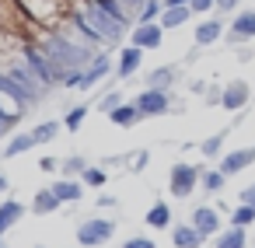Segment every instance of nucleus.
<instances>
[{
  "mask_svg": "<svg viewBox=\"0 0 255 248\" xmlns=\"http://www.w3.org/2000/svg\"><path fill=\"white\" fill-rule=\"evenodd\" d=\"M18 4L25 7L28 18H35L39 25H46V28H53V32L63 28L70 14H77V11L67 7V0H18Z\"/></svg>",
  "mask_w": 255,
  "mask_h": 248,
  "instance_id": "nucleus-1",
  "label": "nucleus"
},
{
  "mask_svg": "<svg viewBox=\"0 0 255 248\" xmlns=\"http://www.w3.org/2000/svg\"><path fill=\"white\" fill-rule=\"evenodd\" d=\"M203 168L206 164H189V161H175L168 168V196L175 199H189L196 189H199V178H203Z\"/></svg>",
  "mask_w": 255,
  "mask_h": 248,
  "instance_id": "nucleus-2",
  "label": "nucleus"
},
{
  "mask_svg": "<svg viewBox=\"0 0 255 248\" xmlns=\"http://www.w3.org/2000/svg\"><path fill=\"white\" fill-rule=\"evenodd\" d=\"M116 231H119V224L112 217H88V220L77 224L74 238H77L81 248H102V245H109L116 238Z\"/></svg>",
  "mask_w": 255,
  "mask_h": 248,
  "instance_id": "nucleus-3",
  "label": "nucleus"
},
{
  "mask_svg": "<svg viewBox=\"0 0 255 248\" xmlns=\"http://www.w3.org/2000/svg\"><path fill=\"white\" fill-rule=\"evenodd\" d=\"M109 70H112V56L109 53H95V60L88 67H81L77 74H70V81L63 88H70V91H91L95 84H102L109 77Z\"/></svg>",
  "mask_w": 255,
  "mask_h": 248,
  "instance_id": "nucleus-4",
  "label": "nucleus"
},
{
  "mask_svg": "<svg viewBox=\"0 0 255 248\" xmlns=\"http://www.w3.org/2000/svg\"><path fill=\"white\" fill-rule=\"evenodd\" d=\"M133 105L140 109L143 119H157V116H171V112H175L171 91H157V88H140V91L133 95Z\"/></svg>",
  "mask_w": 255,
  "mask_h": 248,
  "instance_id": "nucleus-5",
  "label": "nucleus"
},
{
  "mask_svg": "<svg viewBox=\"0 0 255 248\" xmlns=\"http://www.w3.org/2000/svg\"><path fill=\"white\" fill-rule=\"evenodd\" d=\"M224 42H227V46L255 42V4H248V7H241V11H234V14H231Z\"/></svg>",
  "mask_w": 255,
  "mask_h": 248,
  "instance_id": "nucleus-6",
  "label": "nucleus"
},
{
  "mask_svg": "<svg viewBox=\"0 0 255 248\" xmlns=\"http://www.w3.org/2000/svg\"><path fill=\"white\" fill-rule=\"evenodd\" d=\"M227 35V18L224 14H210V18H199L192 25V46L196 49H210L217 42H224Z\"/></svg>",
  "mask_w": 255,
  "mask_h": 248,
  "instance_id": "nucleus-7",
  "label": "nucleus"
},
{
  "mask_svg": "<svg viewBox=\"0 0 255 248\" xmlns=\"http://www.w3.org/2000/svg\"><path fill=\"white\" fill-rule=\"evenodd\" d=\"M164 28L157 25V21H147V25H133L129 32H126V42L129 46H136V49H143V53H157L161 46H164Z\"/></svg>",
  "mask_w": 255,
  "mask_h": 248,
  "instance_id": "nucleus-8",
  "label": "nucleus"
},
{
  "mask_svg": "<svg viewBox=\"0 0 255 248\" xmlns=\"http://www.w3.org/2000/svg\"><path fill=\"white\" fill-rule=\"evenodd\" d=\"M252 84L245 81V77H234V81H227L224 84V91H220V109L224 112H245L248 109V102H252Z\"/></svg>",
  "mask_w": 255,
  "mask_h": 248,
  "instance_id": "nucleus-9",
  "label": "nucleus"
},
{
  "mask_svg": "<svg viewBox=\"0 0 255 248\" xmlns=\"http://www.w3.org/2000/svg\"><path fill=\"white\" fill-rule=\"evenodd\" d=\"M224 213L213 206V203H199V206H192V213H189V224L203 234V238H217L220 231H224V220H220Z\"/></svg>",
  "mask_w": 255,
  "mask_h": 248,
  "instance_id": "nucleus-10",
  "label": "nucleus"
},
{
  "mask_svg": "<svg viewBox=\"0 0 255 248\" xmlns=\"http://www.w3.org/2000/svg\"><path fill=\"white\" fill-rule=\"evenodd\" d=\"M140 67H143V49H136V46L126 42L116 53V81H133L140 74Z\"/></svg>",
  "mask_w": 255,
  "mask_h": 248,
  "instance_id": "nucleus-11",
  "label": "nucleus"
},
{
  "mask_svg": "<svg viewBox=\"0 0 255 248\" xmlns=\"http://www.w3.org/2000/svg\"><path fill=\"white\" fill-rule=\"evenodd\" d=\"M252 164H255V143H252V147H238V150H224L217 168H220L227 178H234V175H241V171L252 168Z\"/></svg>",
  "mask_w": 255,
  "mask_h": 248,
  "instance_id": "nucleus-12",
  "label": "nucleus"
},
{
  "mask_svg": "<svg viewBox=\"0 0 255 248\" xmlns=\"http://www.w3.org/2000/svg\"><path fill=\"white\" fill-rule=\"evenodd\" d=\"M25 213H28V206H25L21 199H11V196L0 199V238H7V234L25 220Z\"/></svg>",
  "mask_w": 255,
  "mask_h": 248,
  "instance_id": "nucleus-13",
  "label": "nucleus"
},
{
  "mask_svg": "<svg viewBox=\"0 0 255 248\" xmlns=\"http://www.w3.org/2000/svg\"><path fill=\"white\" fill-rule=\"evenodd\" d=\"M182 77V63H164V67H154L147 77H143V88H157V91H171Z\"/></svg>",
  "mask_w": 255,
  "mask_h": 248,
  "instance_id": "nucleus-14",
  "label": "nucleus"
},
{
  "mask_svg": "<svg viewBox=\"0 0 255 248\" xmlns=\"http://www.w3.org/2000/svg\"><path fill=\"white\" fill-rule=\"evenodd\" d=\"M63 210V203H60V196L46 185V189H35L32 192V199H28V213L32 217H53V213H60Z\"/></svg>",
  "mask_w": 255,
  "mask_h": 248,
  "instance_id": "nucleus-15",
  "label": "nucleus"
},
{
  "mask_svg": "<svg viewBox=\"0 0 255 248\" xmlns=\"http://www.w3.org/2000/svg\"><path fill=\"white\" fill-rule=\"evenodd\" d=\"M143 224L150 231H171L175 227V213H171V203L168 199H154L143 213Z\"/></svg>",
  "mask_w": 255,
  "mask_h": 248,
  "instance_id": "nucleus-16",
  "label": "nucleus"
},
{
  "mask_svg": "<svg viewBox=\"0 0 255 248\" xmlns=\"http://www.w3.org/2000/svg\"><path fill=\"white\" fill-rule=\"evenodd\" d=\"M49 189L60 196V203H63V206H67V203H81V199L88 196V185H84L81 178H67V175H56Z\"/></svg>",
  "mask_w": 255,
  "mask_h": 248,
  "instance_id": "nucleus-17",
  "label": "nucleus"
},
{
  "mask_svg": "<svg viewBox=\"0 0 255 248\" xmlns=\"http://www.w3.org/2000/svg\"><path fill=\"white\" fill-rule=\"evenodd\" d=\"M35 147H39V143H35L32 129H18V133H11V140L4 143L0 157H4V161H14V157H21V154H28V150H35Z\"/></svg>",
  "mask_w": 255,
  "mask_h": 248,
  "instance_id": "nucleus-18",
  "label": "nucleus"
},
{
  "mask_svg": "<svg viewBox=\"0 0 255 248\" xmlns=\"http://www.w3.org/2000/svg\"><path fill=\"white\" fill-rule=\"evenodd\" d=\"M231 129H234V126H224L220 133H210L206 140H199V154H203V161H220V154H224V147H227Z\"/></svg>",
  "mask_w": 255,
  "mask_h": 248,
  "instance_id": "nucleus-19",
  "label": "nucleus"
},
{
  "mask_svg": "<svg viewBox=\"0 0 255 248\" xmlns=\"http://www.w3.org/2000/svg\"><path fill=\"white\" fill-rule=\"evenodd\" d=\"M168 234H171V245H175V248H203V241H206L189 220H185V224H175Z\"/></svg>",
  "mask_w": 255,
  "mask_h": 248,
  "instance_id": "nucleus-20",
  "label": "nucleus"
},
{
  "mask_svg": "<svg viewBox=\"0 0 255 248\" xmlns=\"http://www.w3.org/2000/svg\"><path fill=\"white\" fill-rule=\"evenodd\" d=\"M109 123H112V126H119V129H133L136 123H143V116H140V109H136V105H133V98H129V102H123L119 109H112V112H109Z\"/></svg>",
  "mask_w": 255,
  "mask_h": 248,
  "instance_id": "nucleus-21",
  "label": "nucleus"
},
{
  "mask_svg": "<svg viewBox=\"0 0 255 248\" xmlns=\"http://www.w3.org/2000/svg\"><path fill=\"white\" fill-rule=\"evenodd\" d=\"M60 133H67L63 129V119H46V123H35L32 126V136H35L39 147H49L53 140H60Z\"/></svg>",
  "mask_w": 255,
  "mask_h": 248,
  "instance_id": "nucleus-22",
  "label": "nucleus"
},
{
  "mask_svg": "<svg viewBox=\"0 0 255 248\" xmlns=\"http://www.w3.org/2000/svg\"><path fill=\"white\" fill-rule=\"evenodd\" d=\"M213 248H248V231L245 227H224L217 238H213Z\"/></svg>",
  "mask_w": 255,
  "mask_h": 248,
  "instance_id": "nucleus-23",
  "label": "nucleus"
},
{
  "mask_svg": "<svg viewBox=\"0 0 255 248\" xmlns=\"http://www.w3.org/2000/svg\"><path fill=\"white\" fill-rule=\"evenodd\" d=\"M189 18H192V7H164L161 18H157V25H161L164 32H175V28L189 25Z\"/></svg>",
  "mask_w": 255,
  "mask_h": 248,
  "instance_id": "nucleus-24",
  "label": "nucleus"
},
{
  "mask_svg": "<svg viewBox=\"0 0 255 248\" xmlns=\"http://www.w3.org/2000/svg\"><path fill=\"white\" fill-rule=\"evenodd\" d=\"M91 116V102H81V105H70L67 112H63V129L74 136V133H81V126H84V119Z\"/></svg>",
  "mask_w": 255,
  "mask_h": 248,
  "instance_id": "nucleus-25",
  "label": "nucleus"
},
{
  "mask_svg": "<svg viewBox=\"0 0 255 248\" xmlns=\"http://www.w3.org/2000/svg\"><path fill=\"white\" fill-rule=\"evenodd\" d=\"M224 182H227V175L220 171V168H203V178H199V189L206 192V196H220L224 192Z\"/></svg>",
  "mask_w": 255,
  "mask_h": 248,
  "instance_id": "nucleus-26",
  "label": "nucleus"
},
{
  "mask_svg": "<svg viewBox=\"0 0 255 248\" xmlns=\"http://www.w3.org/2000/svg\"><path fill=\"white\" fill-rule=\"evenodd\" d=\"M227 224H231V227H245V231H248V227L255 224V206H248V203H238V206L227 213Z\"/></svg>",
  "mask_w": 255,
  "mask_h": 248,
  "instance_id": "nucleus-27",
  "label": "nucleus"
},
{
  "mask_svg": "<svg viewBox=\"0 0 255 248\" xmlns=\"http://www.w3.org/2000/svg\"><path fill=\"white\" fill-rule=\"evenodd\" d=\"M81 182H84L88 189H95V192H98V189H105V185H109V168H105V164H102V168L88 164V168H84V175H81Z\"/></svg>",
  "mask_w": 255,
  "mask_h": 248,
  "instance_id": "nucleus-28",
  "label": "nucleus"
},
{
  "mask_svg": "<svg viewBox=\"0 0 255 248\" xmlns=\"http://www.w3.org/2000/svg\"><path fill=\"white\" fill-rule=\"evenodd\" d=\"M161 11H164V4H161V0H143V4H140V11H136V18H133V25L157 21V18H161Z\"/></svg>",
  "mask_w": 255,
  "mask_h": 248,
  "instance_id": "nucleus-29",
  "label": "nucleus"
},
{
  "mask_svg": "<svg viewBox=\"0 0 255 248\" xmlns=\"http://www.w3.org/2000/svg\"><path fill=\"white\" fill-rule=\"evenodd\" d=\"M84 168H88V157H84V154H70V157H63L60 175H67V178H81Z\"/></svg>",
  "mask_w": 255,
  "mask_h": 248,
  "instance_id": "nucleus-30",
  "label": "nucleus"
},
{
  "mask_svg": "<svg viewBox=\"0 0 255 248\" xmlns=\"http://www.w3.org/2000/svg\"><path fill=\"white\" fill-rule=\"evenodd\" d=\"M123 164H126V171L140 175V171L150 164V150H133V154H123Z\"/></svg>",
  "mask_w": 255,
  "mask_h": 248,
  "instance_id": "nucleus-31",
  "label": "nucleus"
},
{
  "mask_svg": "<svg viewBox=\"0 0 255 248\" xmlns=\"http://www.w3.org/2000/svg\"><path fill=\"white\" fill-rule=\"evenodd\" d=\"M60 164H63V157H56V154H42L39 157V171L42 175H60Z\"/></svg>",
  "mask_w": 255,
  "mask_h": 248,
  "instance_id": "nucleus-32",
  "label": "nucleus"
},
{
  "mask_svg": "<svg viewBox=\"0 0 255 248\" xmlns=\"http://www.w3.org/2000/svg\"><path fill=\"white\" fill-rule=\"evenodd\" d=\"M189 7H192V14H199V18H210V14L217 11V0H189Z\"/></svg>",
  "mask_w": 255,
  "mask_h": 248,
  "instance_id": "nucleus-33",
  "label": "nucleus"
},
{
  "mask_svg": "<svg viewBox=\"0 0 255 248\" xmlns=\"http://www.w3.org/2000/svg\"><path fill=\"white\" fill-rule=\"evenodd\" d=\"M123 102H126V98H123V91H109V95H102V112L109 116V112H112V109H119Z\"/></svg>",
  "mask_w": 255,
  "mask_h": 248,
  "instance_id": "nucleus-34",
  "label": "nucleus"
},
{
  "mask_svg": "<svg viewBox=\"0 0 255 248\" xmlns=\"http://www.w3.org/2000/svg\"><path fill=\"white\" fill-rule=\"evenodd\" d=\"M123 248H157V245H154V238H147V234H133V238L123 241Z\"/></svg>",
  "mask_w": 255,
  "mask_h": 248,
  "instance_id": "nucleus-35",
  "label": "nucleus"
},
{
  "mask_svg": "<svg viewBox=\"0 0 255 248\" xmlns=\"http://www.w3.org/2000/svg\"><path fill=\"white\" fill-rule=\"evenodd\" d=\"M241 7H245L241 0H217V11H213V14H224V18H227V14L241 11Z\"/></svg>",
  "mask_w": 255,
  "mask_h": 248,
  "instance_id": "nucleus-36",
  "label": "nucleus"
},
{
  "mask_svg": "<svg viewBox=\"0 0 255 248\" xmlns=\"http://www.w3.org/2000/svg\"><path fill=\"white\" fill-rule=\"evenodd\" d=\"M238 203H248V206H255V185H245V189L238 192Z\"/></svg>",
  "mask_w": 255,
  "mask_h": 248,
  "instance_id": "nucleus-37",
  "label": "nucleus"
},
{
  "mask_svg": "<svg viewBox=\"0 0 255 248\" xmlns=\"http://www.w3.org/2000/svg\"><path fill=\"white\" fill-rule=\"evenodd\" d=\"M220 91H224V88H206L203 102H206V105H220Z\"/></svg>",
  "mask_w": 255,
  "mask_h": 248,
  "instance_id": "nucleus-38",
  "label": "nucleus"
},
{
  "mask_svg": "<svg viewBox=\"0 0 255 248\" xmlns=\"http://www.w3.org/2000/svg\"><path fill=\"white\" fill-rule=\"evenodd\" d=\"M95 203H98V210H112V206H116V196H105V192H102Z\"/></svg>",
  "mask_w": 255,
  "mask_h": 248,
  "instance_id": "nucleus-39",
  "label": "nucleus"
},
{
  "mask_svg": "<svg viewBox=\"0 0 255 248\" xmlns=\"http://www.w3.org/2000/svg\"><path fill=\"white\" fill-rule=\"evenodd\" d=\"M252 56H255V53H252V49H245V46H238V56H234V60H238V63H248V60H252Z\"/></svg>",
  "mask_w": 255,
  "mask_h": 248,
  "instance_id": "nucleus-40",
  "label": "nucleus"
},
{
  "mask_svg": "<svg viewBox=\"0 0 255 248\" xmlns=\"http://www.w3.org/2000/svg\"><path fill=\"white\" fill-rule=\"evenodd\" d=\"M206 84H210V81H192L189 91H192V95H206Z\"/></svg>",
  "mask_w": 255,
  "mask_h": 248,
  "instance_id": "nucleus-41",
  "label": "nucleus"
},
{
  "mask_svg": "<svg viewBox=\"0 0 255 248\" xmlns=\"http://www.w3.org/2000/svg\"><path fill=\"white\" fill-rule=\"evenodd\" d=\"M7 189H11V178H7L4 171H0V196H7Z\"/></svg>",
  "mask_w": 255,
  "mask_h": 248,
  "instance_id": "nucleus-42",
  "label": "nucleus"
},
{
  "mask_svg": "<svg viewBox=\"0 0 255 248\" xmlns=\"http://www.w3.org/2000/svg\"><path fill=\"white\" fill-rule=\"evenodd\" d=\"M164 7H189V0H161Z\"/></svg>",
  "mask_w": 255,
  "mask_h": 248,
  "instance_id": "nucleus-43",
  "label": "nucleus"
},
{
  "mask_svg": "<svg viewBox=\"0 0 255 248\" xmlns=\"http://www.w3.org/2000/svg\"><path fill=\"white\" fill-rule=\"evenodd\" d=\"M0 248H7V245H4V238H0Z\"/></svg>",
  "mask_w": 255,
  "mask_h": 248,
  "instance_id": "nucleus-44",
  "label": "nucleus"
},
{
  "mask_svg": "<svg viewBox=\"0 0 255 248\" xmlns=\"http://www.w3.org/2000/svg\"><path fill=\"white\" fill-rule=\"evenodd\" d=\"M35 248H42V245H35Z\"/></svg>",
  "mask_w": 255,
  "mask_h": 248,
  "instance_id": "nucleus-45",
  "label": "nucleus"
}]
</instances>
